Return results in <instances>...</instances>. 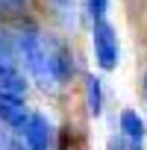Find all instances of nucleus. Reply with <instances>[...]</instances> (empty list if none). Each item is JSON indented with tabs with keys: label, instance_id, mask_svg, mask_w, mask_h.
<instances>
[{
	"label": "nucleus",
	"instance_id": "1",
	"mask_svg": "<svg viewBox=\"0 0 147 150\" xmlns=\"http://www.w3.org/2000/svg\"><path fill=\"white\" fill-rule=\"evenodd\" d=\"M15 47H18V59L24 62L27 74L41 86V88H53V71H50V59H47V44L38 35L35 27H21L15 35Z\"/></svg>",
	"mask_w": 147,
	"mask_h": 150
},
{
	"label": "nucleus",
	"instance_id": "2",
	"mask_svg": "<svg viewBox=\"0 0 147 150\" xmlns=\"http://www.w3.org/2000/svg\"><path fill=\"white\" fill-rule=\"evenodd\" d=\"M91 44H94V59L103 71H112L118 68V59H121V47H118V35H115V27L109 21H97L94 30H91Z\"/></svg>",
	"mask_w": 147,
	"mask_h": 150
},
{
	"label": "nucleus",
	"instance_id": "3",
	"mask_svg": "<svg viewBox=\"0 0 147 150\" xmlns=\"http://www.w3.org/2000/svg\"><path fill=\"white\" fill-rule=\"evenodd\" d=\"M21 132H24V147L27 150H50L53 147V127L38 112H30V118H27Z\"/></svg>",
	"mask_w": 147,
	"mask_h": 150
},
{
	"label": "nucleus",
	"instance_id": "4",
	"mask_svg": "<svg viewBox=\"0 0 147 150\" xmlns=\"http://www.w3.org/2000/svg\"><path fill=\"white\" fill-rule=\"evenodd\" d=\"M30 112L24 106V97H15V94H0V124H6L12 132H21L24 124H27Z\"/></svg>",
	"mask_w": 147,
	"mask_h": 150
},
{
	"label": "nucleus",
	"instance_id": "5",
	"mask_svg": "<svg viewBox=\"0 0 147 150\" xmlns=\"http://www.w3.org/2000/svg\"><path fill=\"white\" fill-rule=\"evenodd\" d=\"M47 59H50V71H53V80L56 86L65 83L71 74H74V56L65 47V41H50L47 44Z\"/></svg>",
	"mask_w": 147,
	"mask_h": 150
},
{
	"label": "nucleus",
	"instance_id": "6",
	"mask_svg": "<svg viewBox=\"0 0 147 150\" xmlns=\"http://www.w3.org/2000/svg\"><path fill=\"white\" fill-rule=\"evenodd\" d=\"M0 94H15V97H24L27 94V83L18 74V68L6 59H0Z\"/></svg>",
	"mask_w": 147,
	"mask_h": 150
},
{
	"label": "nucleus",
	"instance_id": "7",
	"mask_svg": "<svg viewBox=\"0 0 147 150\" xmlns=\"http://www.w3.org/2000/svg\"><path fill=\"white\" fill-rule=\"evenodd\" d=\"M121 129H124V135H127L135 147H141V144H144L147 127H144V121H141V115H138V112L124 109V112H121Z\"/></svg>",
	"mask_w": 147,
	"mask_h": 150
},
{
	"label": "nucleus",
	"instance_id": "8",
	"mask_svg": "<svg viewBox=\"0 0 147 150\" xmlns=\"http://www.w3.org/2000/svg\"><path fill=\"white\" fill-rule=\"evenodd\" d=\"M86 106H88L91 115L103 112V86H100V80L94 77V74L86 77Z\"/></svg>",
	"mask_w": 147,
	"mask_h": 150
},
{
	"label": "nucleus",
	"instance_id": "9",
	"mask_svg": "<svg viewBox=\"0 0 147 150\" xmlns=\"http://www.w3.org/2000/svg\"><path fill=\"white\" fill-rule=\"evenodd\" d=\"M88 3V15H91V21L97 24V21H106V9H109V0H86Z\"/></svg>",
	"mask_w": 147,
	"mask_h": 150
},
{
	"label": "nucleus",
	"instance_id": "10",
	"mask_svg": "<svg viewBox=\"0 0 147 150\" xmlns=\"http://www.w3.org/2000/svg\"><path fill=\"white\" fill-rule=\"evenodd\" d=\"M0 150H18V144L12 141V129L6 124H0Z\"/></svg>",
	"mask_w": 147,
	"mask_h": 150
},
{
	"label": "nucleus",
	"instance_id": "11",
	"mask_svg": "<svg viewBox=\"0 0 147 150\" xmlns=\"http://www.w3.org/2000/svg\"><path fill=\"white\" fill-rule=\"evenodd\" d=\"M6 3H9V9H24L27 0H6Z\"/></svg>",
	"mask_w": 147,
	"mask_h": 150
},
{
	"label": "nucleus",
	"instance_id": "12",
	"mask_svg": "<svg viewBox=\"0 0 147 150\" xmlns=\"http://www.w3.org/2000/svg\"><path fill=\"white\" fill-rule=\"evenodd\" d=\"M0 12H9V3H6V0H0Z\"/></svg>",
	"mask_w": 147,
	"mask_h": 150
},
{
	"label": "nucleus",
	"instance_id": "13",
	"mask_svg": "<svg viewBox=\"0 0 147 150\" xmlns=\"http://www.w3.org/2000/svg\"><path fill=\"white\" fill-rule=\"evenodd\" d=\"M144 94H147V74H144Z\"/></svg>",
	"mask_w": 147,
	"mask_h": 150
}]
</instances>
